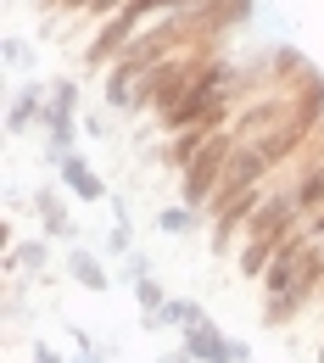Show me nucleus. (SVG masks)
Returning a JSON list of instances; mask_svg holds the SVG:
<instances>
[{"instance_id":"nucleus-1","label":"nucleus","mask_w":324,"mask_h":363,"mask_svg":"<svg viewBox=\"0 0 324 363\" xmlns=\"http://www.w3.org/2000/svg\"><path fill=\"white\" fill-rule=\"evenodd\" d=\"M185 352H190V358H201V363H240V347H235V341H224L207 318L185 330Z\"/></svg>"},{"instance_id":"nucleus-2","label":"nucleus","mask_w":324,"mask_h":363,"mask_svg":"<svg viewBox=\"0 0 324 363\" xmlns=\"http://www.w3.org/2000/svg\"><path fill=\"white\" fill-rule=\"evenodd\" d=\"M40 123L50 129L56 151L73 140V84H50V101H45V112H40Z\"/></svg>"},{"instance_id":"nucleus-3","label":"nucleus","mask_w":324,"mask_h":363,"mask_svg":"<svg viewBox=\"0 0 324 363\" xmlns=\"http://www.w3.org/2000/svg\"><path fill=\"white\" fill-rule=\"evenodd\" d=\"M62 179H67L73 196H84V201H101V196H106V184L95 179V168H84L79 157H62Z\"/></svg>"},{"instance_id":"nucleus-4","label":"nucleus","mask_w":324,"mask_h":363,"mask_svg":"<svg viewBox=\"0 0 324 363\" xmlns=\"http://www.w3.org/2000/svg\"><path fill=\"white\" fill-rule=\"evenodd\" d=\"M73 279L90 285V291H106V274H101V263H95L90 252H73Z\"/></svg>"},{"instance_id":"nucleus-5","label":"nucleus","mask_w":324,"mask_h":363,"mask_svg":"<svg viewBox=\"0 0 324 363\" xmlns=\"http://www.w3.org/2000/svg\"><path fill=\"white\" fill-rule=\"evenodd\" d=\"M40 213H45V229L50 235H67V213H62V201H56V196H50V190H40Z\"/></svg>"},{"instance_id":"nucleus-6","label":"nucleus","mask_w":324,"mask_h":363,"mask_svg":"<svg viewBox=\"0 0 324 363\" xmlns=\"http://www.w3.org/2000/svg\"><path fill=\"white\" fill-rule=\"evenodd\" d=\"M162 318H174V324H201V308H196V302H168V308H162Z\"/></svg>"},{"instance_id":"nucleus-7","label":"nucleus","mask_w":324,"mask_h":363,"mask_svg":"<svg viewBox=\"0 0 324 363\" xmlns=\"http://www.w3.org/2000/svg\"><path fill=\"white\" fill-rule=\"evenodd\" d=\"M135 296H140V308H151V313H162V308H168V302H162V291H157V279H140Z\"/></svg>"},{"instance_id":"nucleus-8","label":"nucleus","mask_w":324,"mask_h":363,"mask_svg":"<svg viewBox=\"0 0 324 363\" xmlns=\"http://www.w3.org/2000/svg\"><path fill=\"white\" fill-rule=\"evenodd\" d=\"M162 229H168V235H185L190 229V207H179V213L168 207V213H162Z\"/></svg>"},{"instance_id":"nucleus-9","label":"nucleus","mask_w":324,"mask_h":363,"mask_svg":"<svg viewBox=\"0 0 324 363\" xmlns=\"http://www.w3.org/2000/svg\"><path fill=\"white\" fill-rule=\"evenodd\" d=\"M168 363H190V352H185V347H179V352H168Z\"/></svg>"},{"instance_id":"nucleus-10","label":"nucleus","mask_w":324,"mask_h":363,"mask_svg":"<svg viewBox=\"0 0 324 363\" xmlns=\"http://www.w3.org/2000/svg\"><path fill=\"white\" fill-rule=\"evenodd\" d=\"M34 363H56V358H50V352H40V358H34Z\"/></svg>"},{"instance_id":"nucleus-11","label":"nucleus","mask_w":324,"mask_h":363,"mask_svg":"<svg viewBox=\"0 0 324 363\" xmlns=\"http://www.w3.org/2000/svg\"><path fill=\"white\" fill-rule=\"evenodd\" d=\"M79 363H95V358H90V352H84V358H79Z\"/></svg>"}]
</instances>
